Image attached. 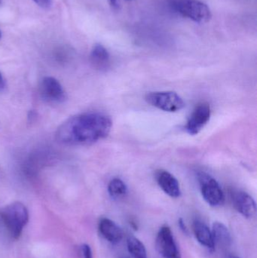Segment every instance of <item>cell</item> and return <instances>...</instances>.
<instances>
[{
    "instance_id": "18",
    "label": "cell",
    "mask_w": 257,
    "mask_h": 258,
    "mask_svg": "<svg viewBox=\"0 0 257 258\" xmlns=\"http://www.w3.org/2000/svg\"><path fill=\"white\" fill-rule=\"evenodd\" d=\"M82 254L83 256H84V258H93L92 257V249H91L90 246L89 245H82Z\"/></svg>"
},
{
    "instance_id": "4",
    "label": "cell",
    "mask_w": 257,
    "mask_h": 258,
    "mask_svg": "<svg viewBox=\"0 0 257 258\" xmlns=\"http://www.w3.org/2000/svg\"><path fill=\"white\" fill-rule=\"evenodd\" d=\"M145 99L152 107L170 113L180 111L185 107L183 98L174 92H149Z\"/></svg>"
},
{
    "instance_id": "7",
    "label": "cell",
    "mask_w": 257,
    "mask_h": 258,
    "mask_svg": "<svg viewBox=\"0 0 257 258\" xmlns=\"http://www.w3.org/2000/svg\"><path fill=\"white\" fill-rule=\"evenodd\" d=\"M211 116V107L207 103L199 104L192 113L186 125V131L191 135H196L209 122Z\"/></svg>"
},
{
    "instance_id": "20",
    "label": "cell",
    "mask_w": 257,
    "mask_h": 258,
    "mask_svg": "<svg viewBox=\"0 0 257 258\" xmlns=\"http://www.w3.org/2000/svg\"><path fill=\"white\" fill-rule=\"evenodd\" d=\"M6 87V83H5L4 78L0 73V91H3Z\"/></svg>"
},
{
    "instance_id": "21",
    "label": "cell",
    "mask_w": 257,
    "mask_h": 258,
    "mask_svg": "<svg viewBox=\"0 0 257 258\" xmlns=\"http://www.w3.org/2000/svg\"><path fill=\"white\" fill-rule=\"evenodd\" d=\"M110 4L112 5V6L114 8H117L119 6L118 5L117 0H110Z\"/></svg>"
},
{
    "instance_id": "13",
    "label": "cell",
    "mask_w": 257,
    "mask_h": 258,
    "mask_svg": "<svg viewBox=\"0 0 257 258\" xmlns=\"http://www.w3.org/2000/svg\"><path fill=\"white\" fill-rule=\"evenodd\" d=\"M90 58L93 66L100 71H105L110 66V53L101 44L95 45L91 52Z\"/></svg>"
},
{
    "instance_id": "16",
    "label": "cell",
    "mask_w": 257,
    "mask_h": 258,
    "mask_svg": "<svg viewBox=\"0 0 257 258\" xmlns=\"http://www.w3.org/2000/svg\"><path fill=\"white\" fill-rule=\"evenodd\" d=\"M128 192V187L123 180L119 178H113L108 185V192L112 198L120 199L125 197Z\"/></svg>"
},
{
    "instance_id": "3",
    "label": "cell",
    "mask_w": 257,
    "mask_h": 258,
    "mask_svg": "<svg viewBox=\"0 0 257 258\" xmlns=\"http://www.w3.org/2000/svg\"><path fill=\"white\" fill-rule=\"evenodd\" d=\"M169 4L174 12L199 24L208 22L212 16L210 8L199 0H170Z\"/></svg>"
},
{
    "instance_id": "11",
    "label": "cell",
    "mask_w": 257,
    "mask_h": 258,
    "mask_svg": "<svg viewBox=\"0 0 257 258\" xmlns=\"http://www.w3.org/2000/svg\"><path fill=\"white\" fill-rule=\"evenodd\" d=\"M99 230L101 235L110 243L116 245L123 238L122 229L108 218H102L99 223Z\"/></svg>"
},
{
    "instance_id": "19",
    "label": "cell",
    "mask_w": 257,
    "mask_h": 258,
    "mask_svg": "<svg viewBox=\"0 0 257 258\" xmlns=\"http://www.w3.org/2000/svg\"><path fill=\"white\" fill-rule=\"evenodd\" d=\"M178 224H179L180 228L184 232V233L188 235V229H187V226H186L185 223H184V220L182 218H180L179 221H178Z\"/></svg>"
},
{
    "instance_id": "5",
    "label": "cell",
    "mask_w": 257,
    "mask_h": 258,
    "mask_svg": "<svg viewBox=\"0 0 257 258\" xmlns=\"http://www.w3.org/2000/svg\"><path fill=\"white\" fill-rule=\"evenodd\" d=\"M202 197L208 205L213 207L221 206L225 197L220 183L214 177L206 174L199 176Z\"/></svg>"
},
{
    "instance_id": "14",
    "label": "cell",
    "mask_w": 257,
    "mask_h": 258,
    "mask_svg": "<svg viewBox=\"0 0 257 258\" xmlns=\"http://www.w3.org/2000/svg\"><path fill=\"white\" fill-rule=\"evenodd\" d=\"M214 243L224 248L232 245V236L227 227L220 222H214L212 229Z\"/></svg>"
},
{
    "instance_id": "22",
    "label": "cell",
    "mask_w": 257,
    "mask_h": 258,
    "mask_svg": "<svg viewBox=\"0 0 257 258\" xmlns=\"http://www.w3.org/2000/svg\"><path fill=\"white\" fill-rule=\"evenodd\" d=\"M226 258H240V257H237V256H235V255H229Z\"/></svg>"
},
{
    "instance_id": "15",
    "label": "cell",
    "mask_w": 257,
    "mask_h": 258,
    "mask_svg": "<svg viewBox=\"0 0 257 258\" xmlns=\"http://www.w3.org/2000/svg\"><path fill=\"white\" fill-rule=\"evenodd\" d=\"M128 251L134 258H147L144 245L134 236H129L127 239Z\"/></svg>"
},
{
    "instance_id": "23",
    "label": "cell",
    "mask_w": 257,
    "mask_h": 258,
    "mask_svg": "<svg viewBox=\"0 0 257 258\" xmlns=\"http://www.w3.org/2000/svg\"><path fill=\"white\" fill-rule=\"evenodd\" d=\"M1 36H2L1 32H0V39H1Z\"/></svg>"
},
{
    "instance_id": "12",
    "label": "cell",
    "mask_w": 257,
    "mask_h": 258,
    "mask_svg": "<svg viewBox=\"0 0 257 258\" xmlns=\"http://www.w3.org/2000/svg\"><path fill=\"white\" fill-rule=\"evenodd\" d=\"M193 232L198 242L208 249L214 250L215 243L213 238L212 232L205 223L196 220L193 224Z\"/></svg>"
},
{
    "instance_id": "8",
    "label": "cell",
    "mask_w": 257,
    "mask_h": 258,
    "mask_svg": "<svg viewBox=\"0 0 257 258\" xmlns=\"http://www.w3.org/2000/svg\"><path fill=\"white\" fill-rule=\"evenodd\" d=\"M40 94L45 101L52 104H60L66 99V92L61 84L54 77H47L42 80Z\"/></svg>"
},
{
    "instance_id": "9",
    "label": "cell",
    "mask_w": 257,
    "mask_h": 258,
    "mask_svg": "<svg viewBox=\"0 0 257 258\" xmlns=\"http://www.w3.org/2000/svg\"><path fill=\"white\" fill-rule=\"evenodd\" d=\"M235 209L246 218H253L256 215V202L251 196L244 191H236L232 194Z\"/></svg>"
},
{
    "instance_id": "17",
    "label": "cell",
    "mask_w": 257,
    "mask_h": 258,
    "mask_svg": "<svg viewBox=\"0 0 257 258\" xmlns=\"http://www.w3.org/2000/svg\"><path fill=\"white\" fill-rule=\"evenodd\" d=\"M33 1L42 9H48L51 5V0H33Z\"/></svg>"
},
{
    "instance_id": "1",
    "label": "cell",
    "mask_w": 257,
    "mask_h": 258,
    "mask_svg": "<svg viewBox=\"0 0 257 258\" xmlns=\"http://www.w3.org/2000/svg\"><path fill=\"white\" fill-rule=\"evenodd\" d=\"M111 119L100 113L75 115L57 128L56 140L67 146H85L107 138L111 131Z\"/></svg>"
},
{
    "instance_id": "10",
    "label": "cell",
    "mask_w": 257,
    "mask_h": 258,
    "mask_svg": "<svg viewBox=\"0 0 257 258\" xmlns=\"http://www.w3.org/2000/svg\"><path fill=\"white\" fill-rule=\"evenodd\" d=\"M157 183L169 197L178 198L181 197V190L178 179L165 170H158L155 174Z\"/></svg>"
},
{
    "instance_id": "6",
    "label": "cell",
    "mask_w": 257,
    "mask_h": 258,
    "mask_svg": "<svg viewBox=\"0 0 257 258\" xmlns=\"http://www.w3.org/2000/svg\"><path fill=\"white\" fill-rule=\"evenodd\" d=\"M155 247L163 258H181L173 233L167 226L160 228L155 239Z\"/></svg>"
},
{
    "instance_id": "2",
    "label": "cell",
    "mask_w": 257,
    "mask_h": 258,
    "mask_svg": "<svg viewBox=\"0 0 257 258\" xmlns=\"http://www.w3.org/2000/svg\"><path fill=\"white\" fill-rule=\"evenodd\" d=\"M0 216L12 238L18 239L29 221L26 206L23 203L15 202L2 209Z\"/></svg>"
}]
</instances>
